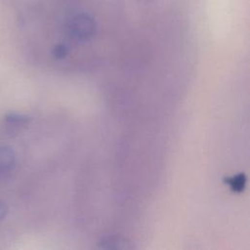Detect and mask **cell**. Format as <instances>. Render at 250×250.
Segmentation results:
<instances>
[{
    "label": "cell",
    "mask_w": 250,
    "mask_h": 250,
    "mask_svg": "<svg viewBox=\"0 0 250 250\" xmlns=\"http://www.w3.org/2000/svg\"><path fill=\"white\" fill-rule=\"evenodd\" d=\"M7 213H8V207L4 202L0 201V222L6 217Z\"/></svg>",
    "instance_id": "obj_6"
},
{
    "label": "cell",
    "mask_w": 250,
    "mask_h": 250,
    "mask_svg": "<svg viewBox=\"0 0 250 250\" xmlns=\"http://www.w3.org/2000/svg\"><path fill=\"white\" fill-rule=\"evenodd\" d=\"M16 166L15 151L6 146H0V174L12 172Z\"/></svg>",
    "instance_id": "obj_2"
},
{
    "label": "cell",
    "mask_w": 250,
    "mask_h": 250,
    "mask_svg": "<svg viewBox=\"0 0 250 250\" xmlns=\"http://www.w3.org/2000/svg\"><path fill=\"white\" fill-rule=\"evenodd\" d=\"M226 182L233 191H241L244 188L246 178L243 174H238L236 176L228 178Z\"/></svg>",
    "instance_id": "obj_4"
},
{
    "label": "cell",
    "mask_w": 250,
    "mask_h": 250,
    "mask_svg": "<svg viewBox=\"0 0 250 250\" xmlns=\"http://www.w3.org/2000/svg\"><path fill=\"white\" fill-rule=\"evenodd\" d=\"M53 54L57 59H62L67 54V48L64 44H59L54 48Z\"/></svg>",
    "instance_id": "obj_5"
},
{
    "label": "cell",
    "mask_w": 250,
    "mask_h": 250,
    "mask_svg": "<svg viewBox=\"0 0 250 250\" xmlns=\"http://www.w3.org/2000/svg\"><path fill=\"white\" fill-rule=\"evenodd\" d=\"M69 31L77 40H86L94 33V21L86 15H79L69 22Z\"/></svg>",
    "instance_id": "obj_1"
},
{
    "label": "cell",
    "mask_w": 250,
    "mask_h": 250,
    "mask_svg": "<svg viewBox=\"0 0 250 250\" xmlns=\"http://www.w3.org/2000/svg\"><path fill=\"white\" fill-rule=\"evenodd\" d=\"M28 116L17 112H9L4 116V121L7 125L13 127H21L28 123Z\"/></svg>",
    "instance_id": "obj_3"
}]
</instances>
